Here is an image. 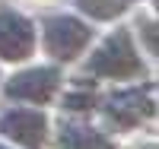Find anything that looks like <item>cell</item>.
I'll list each match as a JSON object with an SVG mask.
<instances>
[{"instance_id":"cell-8","label":"cell","mask_w":159,"mask_h":149,"mask_svg":"<svg viewBox=\"0 0 159 149\" xmlns=\"http://www.w3.org/2000/svg\"><path fill=\"white\" fill-rule=\"evenodd\" d=\"M73 7L89 22H115L134 7V0H73Z\"/></svg>"},{"instance_id":"cell-7","label":"cell","mask_w":159,"mask_h":149,"mask_svg":"<svg viewBox=\"0 0 159 149\" xmlns=\"http://www.w3.org/2000/svg\"><path fill=\"white\" fill-rule=\"evenodd\" d=\"M54 143L57 149H115V140L102 127L89 124V121H76V117H61Z\"/></svg>"},{"instance_id":"cell-10","label":"cell","mask_w":159,"mask_h":149,"mask_svg":"<svg viewBox=\"0 0 159 149\" xmlns=\"http://www.w3.org/2000/svg\"><path fill=\"white\" fill-rule=\"evenodd\" d=\"M134 29H137V32H134V38H137L140 51L147 54V57H153V60H156V51H159V38H156V16H153V13H140Z\"/></svg>"},{"instance_id":"cell-6","label":"cell","mask_w":159,"mask_h":149,"mask_svg":"<svg viewBox=\"0 0 159 149\" xmlns=\"http://www.w3.org/2000/svg\"><path fill=\"white\" fill-rule=\"evenodd\" d=\"M38 51V25L22 10L0 7V64H25Z\"/></svg>"},{"instance_id":"cell-2","label":"cell","mask_w":159,"mask_h":149,"mask_svg":"<svg viewBox=\"0 0 159 149\" xmlns=\"http://www.w3.org/2000/svg\"><path fill=\"white\" fill-rule=\"evenodd\" d=\"M38 42L51 57V64H73L96 42V29L89 19L76 13H48L38 29Z\"/></svg>"},{"instance_id":"cell-5","label":"cell","mask_w":159,"mask_h":149,"mask_svg":"<svg viewBox=\"0 0 159 149\" xmlns=\"http://www.w3.org/2000/svg\"><path fill=\"white\" fill-rule=\"evenodd\" d=\"M0 137L19 149H45L51 137V121L45 108L13 102L0 111Z\"/></svg>"},{"instance_id":"cell-3","label":"cell","mask_w":159,"mask_h":149,"mask_svg":"<svg viewBox=\"0 0 159 149\" xmlns=\"http://www.w3.org/2000/svg\"><path fill=\"white\" fill-rule=\"evenodd\" d=\"M99 114L111 130H137L143 121L156 114V89L147 79H134L130 86H118L105 99H99Z\"/></svg>"},{"instance_id":"cell-12","label":"cell","mask_w":159,"mask_h":149,"mask_svg":"<svg viewBox=\"0 0 159 149\" xmlns=\"http://www.w3.org/2000/svg\"><path fill=\"white\" fill-rule=\"evenodd\" d=\"M0 83H3V73H0Z\"/></svg>"},{"instance_id":"cell-9","label":"cell","mask_w":159,"mask_h":149,"mask_svg":"<svg viewBox=\"0 0 159 149\" xmlns=\"http://www.w3.org/2000/svg\"><path fill=\"white\" fill-rule=\"evenodd\" d=\"M99 105V92H96V83H73L67 92H64V111L70 114H89L96 111Z\"/></svg>"},{"instance_id":"cell-1","label":"cell","mask_w":159,"mask_h":149,"mask_svg":"<svg viewBox=\"0 0 159 149\" xmlns=\"http://www.w3.org/2000/svg\"><path fill=\"white\" fill-rule=\"evenodd\" d=\"M83 73L92 79H111V83H134L147 79V60L134 38V29L118 25L105 38L89 45V57L83 60Z\"/></svg>"},{"instance_id":"cell-4","label":"cell","mask_w":159,"mask_h":149,"mask_svg":"<svg viewBox=\"0 0 159 149\" xmlns=\"http://www.w3.org/2000/svg\"><path fill=\"white\" fill-rule=\"evenodd\" d=\"M0 86H3V95L10 102H25V105L45 108L61 95L64 73H61V64H29L25 60L22 70H16Z\"/></svg>"},{"instance_id":"cell-11","label":"cell","mask_w":159,"mask_h":149,"mask_svg":"<svg viewBox=\"0 0 159 149\" xmlns=\"http://www.w3.org/2000/svg\"><path fill=\"white\" fill-rule=\"evenodd\" d=\"M0 149H19V146H13V143H7V140H0Z\"/></svg>"}]
</instances>
